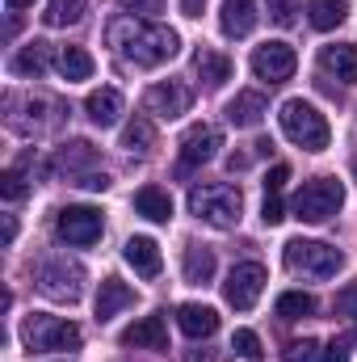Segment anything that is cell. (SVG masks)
<instances>
[{
    "mask_svg": "<svg viewBox=\"0 0 357 362\" xmlns=\"http://www.w3.org/2000/svg\"><path fill=\"white\" fill-rule=\"evenodd\" d=\"M219 25L227 38H248L257 30V0H223Z\"/></svg>",
    "mask_w": 357,
    "mask_h": 362,
    "instance_id": "17",
    "label": "cell"
},
{
    "mask_svg": "<svg viewBox=\"0 0 357 362\" xmlns=\"http://www.w3.org/2000/svg\"><path fill=\"white\" fill-rule=\"evenodd\" d=\"M47 68H51V47H47V42H30V47H21L17 59H13V72H17V76H42Z\"/></svg>",
    "mask_w": 357,
    "mask_h": 362,
    "instance_id": "25",
    "label": "cell"
},
{
    "mask_svg": "<svg viewBox=\"0 0 357 362\" xmlns=\"http://www.w3.org/2000/svg\"><path fill=\"white\" fill-rule=\"evenodd\" d=\"M135 211H139L143 219H152V223H169V219H173V198H169V189H160V185H143V189L135 194Z\"/></svg>",
    "mask_w": 357,
    "mask_h": 362,
    "instance_id": "21",
    "label": "cell"
},
{
    "mask_svg": "<svg viewBox=\"0 0 357 362\" xmlns=\"http://www.w3.org/2000/svg\"><path fill=\"white\" fill-rule=\"evenodd\" d=\"M85 114H89L92 127H118V118H122V93L118 89H92L89 101H85Z\"/></svg>",
    "mask_w": 357,
    "mask_h": 362,
    "instance_id": "18",
    "label": "cell"
},
{
    "mask_svg": "<svg viewBox=\"0 0 357 362\" xmlns=\"http://www.w3.org/2000/svg\"><path fill=\"white\" fill-rule=\"evenodd\" d=\"M97 320H114L118 312H126V308H135V286H126L122 278H105L101 286H97Z\"/></svg>",
    "mask_w": 357,
    "mask_h": 362,
    "instance_id": "15",
    "label": "cell"
},
{
    "mask_svg": "<svg viewBox=\"0 0 357 362\" xmlns=\"http://www.w3.org/2000/svg\"><path fill=\"white\" fill-rule=\"evenodd\" d=\"M25 194H30V181H25V173H21L17 165L0 173V198H4V202H21Z\"/></svg>",
    "mask_w": 357,
    "mask_h": 362,
    "instance_id": "31",
    "label": "cell"
},
{
    "mask_svg": "<svg viewBox=\"0 0 357 362\" xmlns=\"http://www.w3.org/2000/svg\"><path fill=\"white\" fill-rule=\"evenodd\" d=\"M320 64H324V72H332L337 81H345V85H357V47H353V42H337V47H324V51H320Z\"/></svg>",
    "mask_w": 357,
    "mask_h": 362,
    "instance_id": "19",
    "label": "cell"
},
{
    "mask_svg": "<svg viewBox=\"0 0 357 362\" xmlns=\"http://www.w3.org/2000/svg\"><path fill=\"white\" fill-rule=\"evenodd\" d=\"M277 122H282V135H286L294 148H303V152H324V148H328V139H332L328 118H324L311 101H303V97L282 101Z\"/></svg>",
    "mask_w": 357,
    "mask_h": 362,
    "instance_id": "2",
    "label": "cell"
},
{
    "mask_svg": "<svg viewBox=\"0 0 357 362\" xmlns=\"http://www.w3.org/2000/svg\"><path fill=\"white\" fill-rule=\"evenodd\" d=\"M105 42H109L126 64H135V68H160V64H169L181 51V38L173 30L147 21V17H131V13L109 21Z\"/></svg>",
    "mask_w": 357,
    "mask_h": 362,
    "instance_id": "1",
    "label": "cell"
},
{
    "mask_svg": "<svg viewBox=\"0 0 357 362\" xmlns=\"http://www.w3.org/2000/svg\"><path fill=\"white\" fill-rule=\"evenodd\" d=\"M294 68H298V55H294L290 42H265V47L253 51V72H257V81L282 85V81L294 76Z\"/></svg>",
    "mask_w": 357,
    "mask_h": 362,
    "instance_id": "11",
    "label": "cell"
},
{
    "mask_svg": "<svg viewBox=\"0 0 357 362\" xmlns=\"http://www.w3.org/2000/svg\"><path fill=\"white\" fill-rule=\"evenodd\" d=\"M294 8H298V0H269V17L277 25H294Z\"/></svg>",
    "mask_w": 357,
    "mask_h": 362,
    "instance_id": "35",
    "label": "cell"
},
{
    "mask_svg": "<svg viewBox=\"0 0 357 362\" xmlns=\"http://www.w3.org/2000/svg\"><path fill=\"white\" fill-rule=\"evenodd\" d=\"M55 68H59L63 81H89L97 64H92V55L85 47H63V51L55 55Z\"/></svg>",
    "mask_w": 357,
    "mask_h": 362,
    "instance_id": "23",
    "label": "cell"
},
{
    "mask_svg": "<svg viewBox=\"0 0 357 362\" xmlns=\"http://www.w3.org/2000/svg\"><path fill=\"white\" fill-rule=\"evenodd\" d=\"M21 337H25V346H30L34 354H47V350H80V329H76L72 320L42 316V312H34V316L25 320Z\"/></svg>",
    "mask_w": 357,
    "mask_h": 362,
    "instance_id": "5",
    "label": "cell"
},
{
    "mask_svg": "<svg viewBox=\"0 0 357 362\" xmlns=\"http://www.w3.org/2000/svg\"><path fill=\"white\" fill-rule=\"evenodd\" d=\"M261 219H265L269 228L286 219V206H282V194H265V206H261Z\"/></svg>",
    "mask_w": 357,
    "mask_h": 362,
    "instance_id": "37",
    "label": "cell"
},
{
    "mask_svg": "<svg viewBox=\"0 0 357 362\" xmlns=\"http://www.w3.org/2000/svg\"><path fill=\"white\" fill-rule=\"evenodd\" d=\"M307 21L315 30H337L345 21V0H307Z\"/></svg>",
    "mask_w": 357,
    "mask_h": 362,
    "instance_id": "26",
    "label": "cell"
},
{
    "mask_svg": "<svg viewBox=\"0 0 357 362\" xmlns=\"http://www.w3.org/2000/svg\"><path fill=\"white\" fill-rule=\"evenodd\" d=\"M324 358V350H320V341H290L286 346V362H320Z\"/></svg>",
    "mask_w": 357,
    "mask_h": 362,
    "instance_id": "33",
    "label": "cell"
},
{
    "mask_svg": "<svg viewBox=\"0 0 357 362\" xmlns=\"http://www.w3.org/2000/svg\"><path fill=\"white\" fill-rule=\"evenodd\" d=\"M122 148L135 152V156H147V152L156 148V131H152V122H147V118H135V122L122 131Z\"/></svg>",
    "mask_w": 357,
    "mask_h": 362,
    "instance_id": "27",
    "label": "cell"
},
{
    "mask_svg": "<svg viewBox=\"0 0 357 362\" xmlns=\"http://www.w3.org/2000/svg\"><path fill=\"white\" fill-rule=\"evenodd\" d=\"M193 68H198V76H202L210 89H223V85L231 81V59L219 55V51H206V47H202V51L193 55Z\"/></svg>",
    "mask_w": 357,
    "mask_h": 362,
    "instance_id": "22",
    "label": "cell"
},
{
    "mask_svg": "<svg viewBox=\"0 0 357 362\" xmlns=\"http://www.w3.org/2000/svg\"><path fill=\"white\" fill-rule=\"evenodd\" d=\"M286 181H290V165H273L265 177V194H282L286 189Z\"/></svg>",
    "mask_w": 357,
    "mask_h": 362,
    "instance_id": "38",
    "label": "cell"
},
{
    "mask_svg": "<svg viewBox=\"0 0 357 362\" xmlns=\"http://www.w3.org/2000/svg\"><path fill=\"white\" fill-rule=\"evenodd\" d=\"M122 257H126V266L139 274V278H156V274L164 270L160 245H156L152 236H131V240L122 245Z\"/></svg>",
    "mask_w": 357,
    "mask_h": 362,
    "instance_id": "14",
    "label": "cell"
},
{
    "mask_svg": "<svg viewBox=\"0 0 357 362\" xmlns=\"http://www.w3.org/2000/svg\"><path fill=\"white\" fill-rule=\"evenodd\" d=\"M92 160H97V148L80 139V144H68V148L55 156V169H68V173H76V169H85V165H92Z\"/></svg>",
    "mask_w": 357,
    "mask_h": 362,
    "instance_id": "30",
    "label": "cell"
},
{
    "mask_svg": "<svg viewBox=\"0 0 357 362\" xmlns=\"http://www.w3.org/2000/svg\"><path fill=\"white\" fill-rule=\"evenodd\" d=\"M181 270H185V282H193V286L210 282V278H214V249H206V245H189Z\"/></svg>",
    "mask_w": 357,
    "mask_h": 362,
    "instance_id": "24",
    "label": "cell"
},
{
    "mask_svg": "<svg viewBox=\"0 0 357 362\" xmlns=\"http://www.w3.org/2000/svg\"><path fill=\"white\" fill-rule=\"evenodd\" d=\"M353 341H357V333H353Z\"/></svg>",
    "mask_w": 357,
    "mask_h": 362,
    "instance_id": "44",
    "label": "cell"
},
{
    "mask_svg": "<svg viewBox=\"0 0 357 362\" xmlns=\"http://www.w3.org/2000/svg\"><path fill=\"white\" fill-rule=\"evenodd\" d=\"M118 4H122L131 17H147V21H152L160 8H164V0H118Z\"/></svg>",
    "mask_w": 357,
    "mask_h": 362,
    "instance_id": "34",
    "label": "cell"
},
{
    "mask_svg": "<svg viewBox=\"0 0 357 362\" xmlns=\"http://www.w3.org/2000/svg\"><path fill=\"white\" fill-rule=\"evenodd\" d=\"M85 8H89V0H51L42 17H47V25H76L85 17Z\"/></svg>",
    "mask_w": 357,
    "mask_h": 362,
    "instance_id": "29",
    "label": "cell"
},
{
    "mask_svg": "<svg viewBox=\"0 0 357 362\" xmlns=\"http://www.w3.org/2000/svg\"><path fill=\"white\" fill-rule=\"evenodd\" d=\"M341 206H345V185L337 177L303 181V189H298L294 202H290L294 219H303V223H328Z\"/></svg>",
    "mask_w": 357,
    "mask_h": 362,
    "instance_id": "4",
    "label": "cell"
},
{
    "mask_svg": "<svg viewBox=\"0 0 357 362\" xmlns=\"http://www.w3.org/2000/svg\"><path fill=\"white\" fill-rule=\"evenodd\" d=\"M55 232H59L68 245L89 249V245L101 240L105 219H101V211H97V206H63V211H59V219H55Z\"/></svg>",
    "mask_w": 357,
    "mask_h": 362,
    "instance_id": "9",
    "label": "cell"
},
{
    "mask_svg": "<svg viewBox=\"0 0 357 362\" xmlns=\"http://www.w3.org/2000/svg\"><path fill=\"white\" fill-rule=\"evenodd\" d=\"M122 346H135V350H169V325H164V312H152V316L135 320L131 329H122Z\"/></svg>",
    "mask_w": 357,
    "mask_h": 362,
    "instance_id": "12",
    "label": "cell"
},
{
    "mask_svg": "<svg viewBox=\"0 0 357 362\" xmlns=\"http://www.w3.org/2000/svg\"><path fill=\"white\" fill-rule=\"evenodd\" d=\"M189 211L210 223V228H236L240 223V211H244V198L236 185L227 181H210V185H193L189 189Z\"/></svg>",
    "mask_w": 357,
    "mask_h": 362,
    "instance_id": "3",
    "label": "cell"
},
{
    "mask_svg": "<svg viewBox=\"0 0 357 362\" xmlns=\"http://www.w3.org/2000/svg\"><path fill=\"white\" fill-rule=\"evenodd\" d=\"M189 101H193V93L185 89L181 81H164V85H152L147 89V110L156 118H181L189 110Z\"/></svg>",
    "mask_w": 357,
    "mask_h": 362,
    "instance_id": "13",
    "label": "cell"
},
{
    "mask_svg": "<svg viewBox=\"0 0 357 362\" xmlns=\"http://www.w3.org/2000/svg\"><path fill=\"white\" fill-rule=\"evenodd\" d=\"M315 312V299L307 295V291H286V295H277V316L282 320H303V316H311Z\"/></svg>",
    "mask_w": 357,
    "mask_h": 362,
    "instance_id": "28",
    "label": "cell"
},
{
    "mask_svg": "<svg viewBox=\"0 0 357 362\" xmlns=\"http://www.w3.org/2000/svg\"><path fill=\"white\" fill-rule=\"evenodd\" d=\"M286 266L294 274H307V278H332L345 266V253L324 245V240H290L286 245Z\"/></svg>",
    "mask_w": 357,
    "mask_h": 362,
    "instance_id": "6",
    "label": "cell"
},
{
    "mask_svg": "<svg viewBox=\"0 0 357 362\" xmlns=\"http://www.w3.org/2000/svg\"><path fill=\"white\" fill-rule=\"evenodd\" d=\"M202 8H206V0H181V13L185 17H202Z\"/></svg>",
    "mask_w": 357,
    "mask_h": 362,
    "instance_id": "42",
    "label": "cell"
},
{
    "mask_svg": "<svg viewBox=\"0 0 357 362\" xmlns=\"http://www.w3.org/2000/svg\"><path fill=\"white\" fill-rule=\"evenodd\" d=\"M231 350H236L240 358H261V337H257L253 329H236V337H231Z\"/></svg>",
    "mask_w": 357,
    "mask_h": 362,
    "instance_id": "32",
    "label": "cell"
},
{
    "mask_svg": "<svg viewBox=\"0 0 357 362\" xmlns=\"http://www.w3.org/2000/svg\"><path fill=\"white\" fill-rule=\"evenodd\" d=\"M177 325L185 337L202 341V337H214L219 333V312L206 308V303H181L177 308Z\"/></svg>",
    "mask_w": 357,
    "mask_h": 362,
    "instance_id": "16",
    "label": "cell"
},
{
    "mask_svg": "<svg viewBox=\"0 0 357 362\" xmlns=\"http://www.w3.org/2000/svg\"><path fill=\"white\" fill-rule=\"evenodd\" d=\"M13 236H17V219H13V215H4V228H0V240H4V245H13Z\"/></svg>",
    "mask_w": 357,
    "mask_h": 362,
    "instance_id": "41",
    "label": "cell"
},
{
    "mask_svg": "<svg viewBox=\"0 0 357 362\" xmlns=\"http://www.w3.org/2000/svg\"><path fill=\"white\" fill-rule=\"evenodd\" d=\"M4 4H8V8H30L34 0H4Z\"/></svg>",
    "mask_w": 357,
    "mask_h": 362,
    "instance_id": "43",
    "label": "cell"
},
{
    "mask_svg": "<svg viewBox=\"0 0 357 362\" xmlns=\"http://www.w3.org/2000/svg\"><path fill=\"white\" fill-rule=\"evenodd\" d=\"M337 312L357 320V282H349V286H341V291H337Z\"/></svg>",
    "mask_w": 357,
    "mask_h": 362,
    "instance_id": "36",
    "label": "cell"
},
{
    "mask_svg": "<svg viewBox=\"0 0 357 362\" xmlns=\"http://www.w3.org/2000/svg\"><path fill=\"white\" fill-rule=\"evenodd\" d=\"M353 173H357V165H353Z\"/></svg>",
    "mask_w": 357,
    "mask_h": 362,
    "instance_id": "45",
    "label": "cell"
},
{
    "mask_svg": "<svg viewBox=\"0 0 357 362\" xmlns=\"http://www.w3.org/2000/svg\"><path fill=\"white\" fill-rule=\"evenodd\" d=\"M219 148H223V135H219V127H206V122L189 127V131L181 135V173L210 165V160L219 156Z\"/></svg>",
    "mask_w": 357,
    "mask_h": 362,
    "instance_id": "10",
    "label": "cell"
},
{
    "mask_svg": "<svg viewBox=\"0 0 357 362\" xmlns=\"http://www.w3.org/2000/svg\"><path fill=\"white\" fill-rule=\"evenodd\" d=\"M324 362H349V346H345V341L324 346Z\"/></svg>",
    "mask_w": 357,
    "mask_h": 362,
    "instance_id": "40",
    "label": "cell"
},
{
    "mask_svg": "<svg viewBox=\"0 0 357 362\" xmlns=\"http://www.w3.org/2000/svg\"><path fill=\"white\" fill-rule=\"evenodd\" d=\"M38 286L47 299H59V303H76L80 291H85V270L80 262H68V257H51L38 266Z\"/></svg>",
    "mask_w": 357,
    "mask_h": 362,
    "instance_id": "7",
    "label": "cell"
},
{
    "mask_svg": "<svg viewBox=\"0 0 357 362\" xmlns=\"http://www.w3.org/2000/svg\"><path fill=\"white\" fill-rule=\"evenodd\" d=\"M76 185H85V189H109V177L105 173H80Z\"/></svg>",
    "mask_w": 357,
    "mask_h": 362,
    "instance_id": "39",
    "label": "cell"
},
{
    "mask_svg": "<svg viewBox=\"0 0 357 362\" xmlns=\"http://www.w3.org/2000/svg\"><path fill=\"white\" fill-rule=\"evenodd\" d=\"M269 114L261 93H236V101H227V122L231 127H261V118Z\"/></svg>",
    "mask_w": 357,
    "mask_h": 362,
    "instance_id": "20",
    "label": "cell"
},
{
    "mask_svg": "<svg viewBox=\"0 0 357 362\" xmlns=\"http://www.w3.org/2000/svg\"><path fill=\"white\" fill-rule=\"evenodd\" d=\"M265 266L261 262H240V266H231L227 274V282H223V299L236 308V312H248V308H257V299H261V291H265Z\"/></svg>",
    "mask_w": 357,
    "mask_h": 362,
    "instance_id": "8",
    "label": "cell"
}]
</instances>
